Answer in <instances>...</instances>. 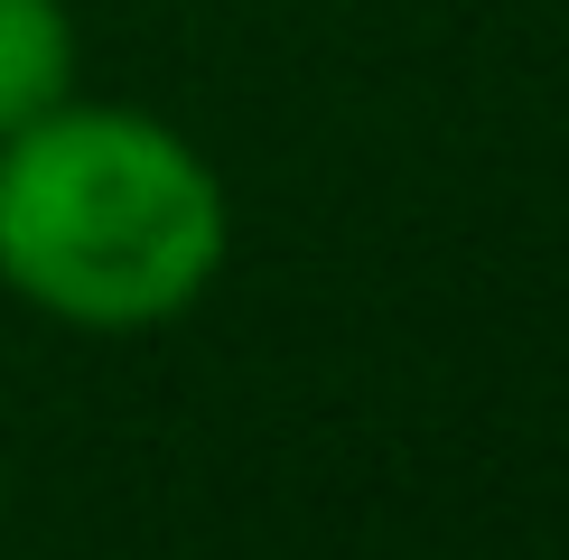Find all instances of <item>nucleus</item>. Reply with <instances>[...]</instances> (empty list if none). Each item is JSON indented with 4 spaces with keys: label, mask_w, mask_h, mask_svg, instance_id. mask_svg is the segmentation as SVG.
Wrapping results in <instances>:
<instances>
[{
    "label": "nucleus",
    "mask_w": 569,
    "mask_h": 560,
    "mask_svg": "<svg viewBox=\"0 0 569 560\" xmlns=\"http://www.w3.org/2000/svg\"><path fill=\"white\" fill-rule=\"evenodd\" d=\"M233 197L169 112L66 93L0 131V290L76 337H159L224 280Z\"/></svg>",
    "instance_id": "nucleus-1"
},
{
    "label": "nucleus",
    "mask_w": 569,
    "mask_h": 560,
    "mask_svg": "<svg viewBox=\"0 0 569 560\" xmlns=\"http://www.w3.org/2000/svg\"><path fill=\"white\" fill-rule=\"evenodd\" d=\"M76 66H84V38H76L66 0H0V131L38 122L47 103H66Z\"/></svg>",
    "instance_id": "nucleus-2"
},
{
    "label": "nucleus",
    "mask_w": 569,
    "mask_h": 560,
    "mask_svg": "<svg viewBox=\"0 0 569 560\" xmlns=\"http://www.w3.org/2000/svg\"><path fill=\"white\" fill-rule=\"evenodd\" d=\"M0 496H10V477H0Z\"/></svg>",
    "instance_id": "nucleus-3"
}]
</instances>
